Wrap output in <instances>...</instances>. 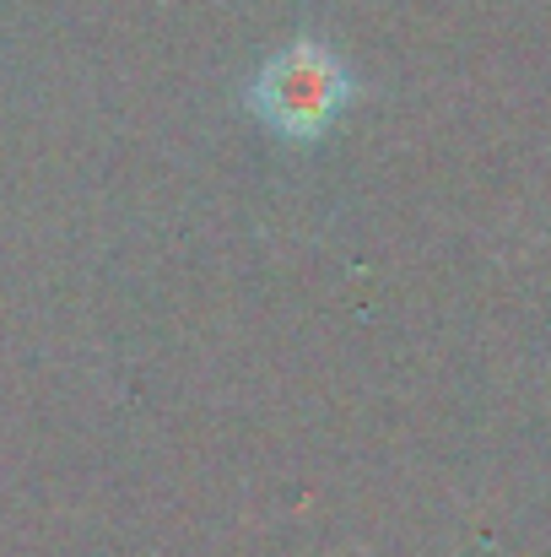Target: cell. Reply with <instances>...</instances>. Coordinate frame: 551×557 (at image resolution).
Listing matches in <instances>:
<instances>
[{"label":"cell","mask_w":551,"mask_h":557,"mask_svg":"<svg viewBox=\"0 0 551 557\" xmlns=\"http://www.w3.org/2000/svg\"><path fill=\"white\" fill-rule=\"evenodd\" d=\"M352 98H358L352 71L320 38H292L249 82V109L287 141H320L352 109Z\"/></svg>","instance_id":"1"}]
</instances>
